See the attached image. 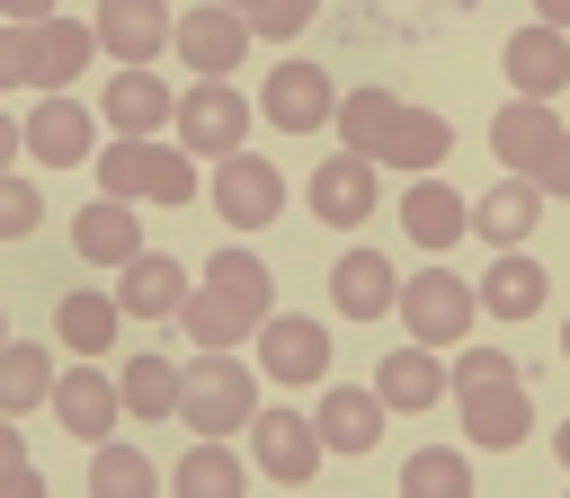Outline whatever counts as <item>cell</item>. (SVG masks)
Listing matches in <instances>:
<instances>
[{
    "instance_id": "cb8c5ba5",
    "label": "cell",
    "mask_w": 570,
    "mask_h": 498,
    "mask_svg": "<svg viewBox=\"0 0 570 498\" xmlns=\"http://www.w3.org/2000/svg\"><path fill=\"white\" fill-rule=\"evenodd\" d=\"M374 391H383V409H428V400H454V365L436 347H392L374 365Z\"/></svg>"
},
{
    "instance_id": "ffe728a7",
    "label": "cell",
    "mask_w": 570,
    "mask_h": 498,
    "mask_svg": "<svg viewBox=\"0 0 570 498\" xmlns=\"http://www.w3.org/2000/svg\"><path fill=\"white\" fill-rule=\"evenodd\" d=\"M45 409H53V418H62V436H80V445H107V436H116V418H125L116 374H98V365L53 374V400H45Z\"/></svg>"
},
{
    "instance_id": "7dc6e473",
    "label": "cell",
    "mask_w": 570,
    "mask_h": 498,
    "mask_svg": "<svg viewBox=\"0 0 570 498\" xmlns=\"http://www.w3.org/2000/svg\"><path fill=\"white\" fill-rule=\"evenodd\" d=\"M0 347H9V329H0Z\"/></svg>"
},
{
    "instance_id": "2e32d148",
    "label": "cell",
    "mask_w": 570,
    "mask_h": 498,
    "mask_svg": "<svg viewBox=\"0 0 570 498\" xmlns=\"http://www.w3.org/2000/svg\"><path fill=\"white\" fill-rule=\"evenodd\" d=\"M187 293H196V276H187L169 249H142V258L116 267V311H125V320H178Z\"/></svg>"
},
{
    "instance_id": "4316f807",
    "label": "cell",
    "mask_w": 570,
    "mask_h": 498,
    "mask_svg": "<svg viewBox=\"0 0 570 498\" xmlns=\"http://www.w3.org/2000/svg\"><path fill=\"white\" fill-rule=\"evenodd\" d=\"M71 249H80V258H98V267L142 258V222H134V205H116V196L80 205V213H71Z\"/></svg>"
},
{
    "instance_id": "8fae6325",
    "label": "cell",
    "mask_w": 570,
    "mask_h": 498,
    "mask_svg": "<svg viewBox=\"0 0 570 498\" xmlns=\"http://www.w3.org/2000/svg\"><path fill=\"white\" fill-rule=\"evenodd\" d=\"M169 44L187 53V71H196V80H232V71H240V53H249L258 36H249V18H240V9L196 0V9H178V36H169Z\"/></svg>"
},
{
    "instance_id": "83f0119b",
    "label": "cell",
    "mask_w": 570,
    "mask_h": 498,
    "mask_svg": "<svg viewBox=\"0 0 570 498\" xmlns=\"http://www.w3.org/2000/svg\"><path fill=\"white\" fill-rule=\"evenodd\" d=\"M98 116H107L116 133H160V124L178 116V98L160 89V71H116L107 98H98Z\"/></svg>"
},
{
    "instance_id": "ba28073f",
    "label": "cell",
    "mask_w": 570,
    "mask_h": 498,
    "mask_svg": "<svg viewBox=\"0 0 570 498\" xmlns=\"http://www.w3.org/2000/svg\"><path fill=\"white\" fill-rule=\"evenodd\" d=\"M258 382H285V391L330 382V320L267 311V320H258Z\"/></svg>"
},
{
    "instance_id": "3957f363",
    "label": "cell",
    "mask_w": 570,
    "mask_h": 498,
    "mask_svg": "<svg viewBox=\"0 0 570 498\" xmlns=\"http://www.w3.org/2000/svg\"><path fill=\"white\" fill-rule=\"evenodd\" d=\"M98 187L116 205H196V160L160 133H116L98 142Z\"/></svg>"
},
{
    "instance_id": "6da1fadb",
    "label": "cell",
    "mask_w": 570,
    "mask_h": 498,
    "mask_svg": "<svg viewBox=\"0 0 570 498\" xmlns=\"http://www.w3.org/2000/svg\"><path fill=\"white\" fill-rule=\"evenodd\" d=\"M267 311H276L267 258H258V249H214L205 276H196V293H187V311H178V329H187L205 356H232L240 338H258Z\"/></svg>"
},
{
    "instance_id": "f6af8a7d",
    "label": "cell",
    "mask_w": 570,
    "mask_h": 498,
    "mask_svg": "<svg viewBox=\"0 0 570 498\" xmlns=\"http://www.w3.org/2000/svg\"><path fill=\"white\" fill-rule=\"evenodd\" d=\"M223 9H258V0H223Z\"/></svg>"
},
{
    "instance_id": "d4e9b609",
    "label": "cell",
    "mask_w": 570,
    "mask_h": 498,
    "mask_svg": "<svg viewBox=\"0 0 570 498\" xmlns=\"http://www.w3.org/2000/svg\"><path fill=\"white\" fill-rule=\"evenodd\" d=\"M401 231H410V249H454V240L472 231V205H463L445 178H410V196H401Z\"/></svg>"
},
{
    "instance_id": "e575fe53",
    "label": "cell",
    "mask_w": 570,
    "mask_h": 498,
    "mask_svg": "<svg viewBox=\"0 0 570 498\" xmlns=\"http://www.w3.org/2000/svg\"><path fill=\"white\" fill-rule=\"evenodd\" d=\"M401 498H472V462L454 445H419L401 462Z\"/></svg>"
},
{
    "instance_id": "8992f818",
    "label": "cell",
    "mask_w": 570,
    "mask_h": 498,
    "mask_svg": "<svg viewBox=\"0 0 570 498\" xmlns=\"http://www.w3.org/2000/svg\"><path fill=\"white\" fill-rule=\"evenodd\" d=\"M490 151H499V178H534L543 187V169L570 151V124H561L552 98H508L490 116Z\"/></svg>"
},
{
    "instance_id": "ee69618b",
    "label": "cell",
    "mask_w": 570,
    "mask_h": 498,
    "mask_svg": "<svg viewBox=\"0 0 570 498\" xmlns=\"http://www.w3.org/2000/svg\"><path fill=\"white\" fill-rule=\"evenodd\" d=\"M552 454H561V462H570V418H561V427H552Z\"/></svg>"
},
{
    "instance_id": "ac0fdd59",
    "label": "cell",
    "mask_w": 570,
    "mask_h": 498,
    "mask_svg": "<svg viewBox=\"0 0 570 498\" xmlns=\"http://www.w3.org/2000/svg\"><path fill=\"white\" fill-rule=\"evenodd\" d=\"M499 71H508L517 98H561V89H570V36L534 18V27H517V36L499 44Z\"/></svg>"
},
{
    "instance_id": "7c38bea8",
    "label": "cell",
    "mask_w": 570,
    "mask_h": 498,
    "mask_svg": "<svg viewBox=\"0 0 570 498\" xmlns=\"http://www.w3.org/2000/svg\"><path fill=\"white\" fill-rule=\"evenodd\" d=\"M214 213H223L232 231H258V222H276V213H285V169H276V160H258V151H232V160H214Z\"/></svg>"
},
{
    "instance_id": "d6986e66",
    "label": "cell",
    "mask_w": 570,
    "mask_h": 498,
    "mask_svg": "<svg viewBox=\"0 0 570 498\" xmlns=\"http://www.w3.org/2000/svg\"><path fill=\"white\" fill-rule=\"evenodd\" d=\"M392 302H401V276H392L383 249H338L330 258V311L338 320H392Z\"/></svg>"
},
{
    "instance_id": "ab89813d",
    "label": "cell",
    "mask_w": 570,
    "mask_h": 498,
    "mask_svg": "<svg viewBox=\"0 0 570 498\" xmlns=\"http://www.w3.org/2000/svg\"><path fill=\"white\" fill-rule=\"evenodd\" d=\"M0 18L9 27H36V18H53V0H0Z\"/></svg>"
},
{
    "instance_id": "60d3db41",
    "label": "cell",
    "mask_w": 570,
    "mask_h": 498,
    "mask_svg": "<svg viewBox=\"0 0 570 498\" xmlns=\"http://www.w3.org/2000/svg\"><path fill=\"white\" fill-rule=\"evenodd\" d=\"M18 462H27V445H18V418H0V480H9Z\"/></svg>"
},
{
    "instance_id": "bcb514c9",
    "label": "cell",
    "mask_w": 570,
    "mask_h": 498,
    "mask_svg": "<svg viewBox=\"0 0 570 498\" xmlns=\"http://www.w3.org/2000/svg\"><path fill=\"white\" fill-rule=\"evenodd\" d=\"M561 356H570V320H561Z\"/></svg>"
},
{
    "instance_id": "44dd1931",
    "label": "cell",
    "mask_w": 570,
    "mask_h": 498,
    "mask_svg": "<svg viewBox=\"0 0 570 498\" xmlns=\"http://www.w3.org/2000/svg\"><path fill=\"white\" fill-rule=\"evenodd\" d=\"M454 151V124L436 116V107H401L392 116V133H383V151H374V169H401V178H436V160Z\"/></svg>"
},
{
    "instance_id": "d590c367",
    "label": "cell",
    "mask_w": 570,
    "mask_h": 498,
    "mask_svg": "<svg viewBox=\"0 0 570 498\" xmlns=\"http://www.w3.org/2000/svg\"><path fill=\"white\" fill-rule=\"evenodd\" d=\"M312 9H321V0H258V9H240V18H249V36H258V44H285V36H303V27H312Z\"/></svg>"
},
{
    "instance_id": "5b68a950",
    "label": "cell",
    "mask_w": 570,
    "mask_h": 498,
    "mask_svg": "<svg viewBox=\"0 0 570 498\" xmlns=\"http://www.w3.org/2000/svg\"><path fill=\"white\" fill-rule=\"evenodd\" d=\"M392 320L410 329V347H463L472 338V320H481V293L454 276V267H419V276H401V302H392Z\"/></svg>"
},
{
    "instance_id": "7bdbcfd3",
    "label": "cell",
    "mask_w": 570,
    "mask_h": 498,
    "mask_svg": "<svg viewBox=\"0 0 570 498\" xmlns=\"http://www.w3.org/2000/svg\"><path fill=\"white\" fill-rule=\"evenodd\" d=\"M534 18H543V27H561V36H570V0H534Z\"/></svg>"
},
{
    "instance_id": "5bb4252c",
    "label": "cell",
    "mask_w": 570,
    "mask_h": 498,
    "mask_svg": "<svg viewBox=\"0 0 570 498\" xmlns=\"http://www.w3.org/2000/svg\"><path fill=\"white\" fill-rule=\"evenodd\" d=\"M18 133H27V151H36L45 169H80V160H98V107H80L71 89H62V98H36V116H27Z\"/></svg>"
},
{
    "instance_id": "74e56055",
    "label": "cell",
    "mask_w": 570,
    "mask_h": 498,
    "mask_svg": "<svg viewBox=\"0 0 570 498\" xmlns=\"http://www.w3.org/2000/svg\"><path fill=\"white\" fill-rule=\"evenodd\" d=\"M0 89H27V44H18L9 18H0Z\"/></svg>"
},
{
    "instance_id": "f546056e",
    "label": "cell",
    "mask_w": 570,
    "mask_h": 498,
    "mask_svg": "<svg viewBox=\"0 0 570 498\" xmlns=\"http://www.w3.org/2000/svg\"><path fill=\"white\" fill-rule=\"evenodd\" d=\"M169 489H178V498H240V489H249V462H240L223 436H196V445L178 454Z\"/></svg>"
},
{
    "instance_id": "f35d334b",
    "label": "cell",
    "mask_w": 570,
    "mask_h": 498,
    "mask_svg": "<svg viewBox=\"0 0 570 498\" xmlns=\"http://www.w3.org/2000/svg\"><path fill=\"white\" fill-rule=\"evenodd\" d=\"M0 498H45V471H36V462H18V471L0 480Z\"/></svg>"
},
{
    "instance_id": "9a60e30c",
    "label": "cell",
    "mask_w": 570,
    "mask_h": 498,
    "mask_svg": "<svg viewBox=\"0 0 570 498\" xmlns=\"http://www.w3.org/2000/svg\"><path fill=\"white\" fill-rule=\"evenodd\" d=\"M374 160H356V151H330L321 169H312V187H303V205H312V222H330V231H365V213H374Z\"/></svg>"
},
{
    "instance_id": "484cf974",
    "label": "cell",
    "mask_w": 570,
    "mask_h": 498,
    "mask_svg": "<svg viewBox=\"0 0 570 498\" xmlns=\"http://www.w3.org/2000/svg\"><path fill=\"white\" fill-rule=\"evenodd\" d=\"M383 418H392V409H383V391H374V382H365V391H356V382H338V391H321V409H312V427H321V445H330V454H365V445L383 436Z\"/></svg>"
},
{
    "instance_id": "603a6c76",
    "label": "cell",
    "mask_w": 570,
    "mask_h": 498,
    "mask_svg": "<svg viewBox=\"0 0 570 498\" xmlns=\"http://www.w3.org/2000/svg\"><path fill=\"white\" fill-rule=\"evenodd\" d=\"M481 311L490 320H534L543 311V293H552V276H543V258H525V249H499L490 267H481Z\"/></svg>"
},
{
    "instance_id": "30bf717a",
    "label": "cell",
    "mask_w": 570,
    "mask_h": 498,
    "mask_svg": "<svg viewBox=\"0 0 570 498\" xmlns=\"http://www.w3.org/2000/svg\"><path fill=\"white\" fill-rule=\"evenodd\" d=\"M18 44H27V89H36V98H62V89L89 71V53H98V27L53 9V18L18 27Z\"/></svg>"
},
{
    "instance_id": "4dcf8cb0",
    "label": "cell",
    "mask_w": 570,
    "mask_h": 498,
    "mask_svg": "<svg viewBox=\"0 0 570 498\" xmlns=\"http://www.w3.org/2000/svg\"><path fill=\"white\" fill-rule=\"evenodd\" d=\"M45 400H53V347L9 338V347H0V418H27V409H45Z\"/></svg>"
},
{
    "instance_id": "e0dca14e",
    "label": "cell",
    "mask_w": 570,
    "mask_h": 498,
    "mask_svg": "<svg viewBox=\"0 0 570 498\" xmlns=\"http://www.w3.org/2000/svg\"><path fill=\"white\" fill-rule=\"evenodd\" d=\"M98 44L125 62V71H151V53H169V36H178V18H169V0H98Z\"/></svg>"
},
{
    "instance_id": "1f68e13d",
    "label": "cell",
    "mask_w": 570,
    "mask_h": 498,
    "mask_svg": "<svg viewBox=\"0 0 570 498\" xmlns=\"http://www.w3.org/2000/svg\"><path fill=\"white\" fill-rule=\"evenodd\" d=\"M89 498H160L151 454H142V445H125V436L89 445Z\"/></svg>"
},
{
    "instance_id": "9c48e42d",
    "label": "cell",
    "mask_w": 570,
    "mask_h": 498,
    "mask_svg": "<svg viewBox=\"0 0 570 498\" xmlns=\"http://www.w3.org/2000/svg\"><path fill=\"white\" fill-rule=\"evenodd\" d=\"M258 116H267L276 133H312V124L338 116V80H330L312 53H276V71H267V89H258Z\"/></svg>"
},
{
    "instance_id": "c3c4849f",
    "label": "cell",
    "mask_w": 570,
    "mask_h": 498,
    "mask_svg": "<svg viewBox=\"0 0 570 498\" xmlns=\"http://www.w3.org/2000/svg\"><path fill=\"white\" fill-rule=\"evenodd\" d=\"M561 498H570V489H561Z\"/></svg>"
},
{
    "instance_id": "7a4b0ae2",
    "label": "cell",
    "mask_w": 570,
    "mask_h": 498,
    "mask_svg": "<svg viewBox=\"0 0 570 498\" xmlns=\"http://www.w3.org/2000/svg\"><path fill=\"white\" fill-rule=\"evenodd\" d=\"M454 409L481 454H517L534 436V391H525L517 356H499V347H454Z\"/></svg>"
},
{
    "instance_id": "8d00e7d4",
    "label": "cell",
    "mask_w": 570,
    "mask_h": 498,
    "mask_svg": "<svg viewBox=\"0 0 570 498\" xmlns=\"http://www.w3.org/2000/svg\"><path fill=\"white\" fill-rule=\"evenodd\" d=\"M45 222V196H36V178H9L0 169V240H27Z\"/></svg>"
},
{
    "instance_id": "52a82bcc",
    "label": "cell",
    "mask_w": 570,
    "mask_h": 498,
    "mask_svg": "<svg viewBox=\"0 0 570 498\" xmlns=\"http://www.w3.org/2000/svg\"><path fill=\"white\" fill-rule=\"evenodd\" d=\"M249 116H258V98H240L232 80H196L169 124H178V151L187 160H232L249 142Z\"/></svg>"
},
{
    "instance_id": "836d02e7",
    "label": "cell",
    "mask_w": 570,
    "mask_h": 498,
    "mask_svg": "<svg viewBox=\"0 0 570 498\" xmlns=\"http://www.w3.org/2000/svg\"><path fill=\"white\" fill-rule=\"evenodd\" d=\"M116 293H62V311H53V329H62V347L71 356H107L116 347Z\"/></svg>"
},
{
    "instance_id": "7402d4cb",
    "label": "cell",
    "mask_w": 570,
    "mask_h": 498,
    "mask_svg": "<svg viewBox=\"0 0 570 498\" xmlns=\"http://www.w3.org/2000/svg\"><path fill=\"white\" fill-rule=\"evenodd\" d=\"M534 213H543V187H534V178H490V196L472 205V240H481L490 258H499V249H525Z\"/></svg>"
},
{
    "instance_id": "4fadbf2b",
    "label": "cell",
    "mask_w": 570,
    "mask_h": 498,
    "mask_svg": "<svg viewBox=\"0 0 570 498\" xmlns=\"http://www.w3.org/2000/svg\"><path fill=\"white\" fill-rule=\"evenodd\" d=\"M321 454H330V445H321L312 418H294V409H258V418H249V471L303 489V480L321 471Z\"/></svg>"
},
{
    "instance_id": "277c9868",
    "label": "cell",
    "mask_w": 570,
    "mask_h": 498,
    "mask_svg": "<svg viewBox=\"0 0 570 498\" xmlns=\"http://www.w3.org/2000/svg\"><path fill=\"white\" fill-rule=\"evenodd\" d=\"M187 382H178V418L196 427V436H249V418L267 409L258 400V365H240V356H196V365H178Z\"/></svg>"
},
{
    "instance_id": "f1b7e54d",
    "label": "cell",
    "mask_w": 570,
    "mask_h": 498,
    "mask_svg": "<svg viewBox=\"0 0 570 498\" xmlns=\"http://www.w3.org/2000/svg\"><path fill=\"white\" fill-rule=\"evenodd\" d=\"M178 382H187V374H178L169 356H151V347L116 365V400H125V418H142V427H151V418H178Z\"/></svg>"
},
{
    "instance_id": "d6a6232c",
    "label": "cell",
    "mask_w": 570,
    "mask_h": 498,
    "mask_svg": "<svg viewBox=\"0 0 570 498\" xmlns=\"http://www.w3.org/2000/svg\"><path fill=\"white\" fill-rule=\"evenodd\" d=\"M392 116H401V98L365 80V89H347V98H338V116H330V124H338V142H347L356 160H374V151H383V133H392Z\"/></svg>"
},
{
    "instance_id": "b9f144b4",
    "label": "cell",
    "mask_w": 570,
    "mask_h": 498,
    "mask_svg": "<svg viewBox=\"0 0 570 498\" xmlns=\"http://www.w3.org/2000/svg\"><path fill=\"white\" fill-rule=\"evenodd\" d=\"M18 142H27V133H18V116H9V107H0V169H9V160H18Z\"/></svg>"
}]
</instances>
